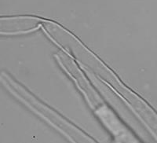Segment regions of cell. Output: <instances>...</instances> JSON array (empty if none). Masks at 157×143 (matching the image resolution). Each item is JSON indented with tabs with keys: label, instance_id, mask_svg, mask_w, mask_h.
<instances>
[{
	"label": "cell",
	"instance_id": "6da1fadb",
	"mask_svg": "<svg viewBox=\"0 0 157 143\" xmlns=\"http://www.w3.org/2000/svg\"><path fill=\"white\" fill-rule=\"evenodd\" d=\"M13 24H16L11 21L0 19V35H18L25 33L26 31L21 30L18 27L14 26Z\"/></svg>",
	"mask_w": 157,
	"mask_h": 143
}]
</instances>
